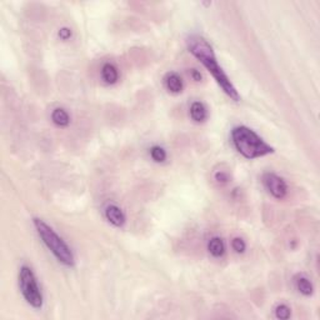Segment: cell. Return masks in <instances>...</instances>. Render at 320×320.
Wrapping results in <instances>:
<instances>
[{
    "label": "cell",
    "mask_w": 320,
    "mask_h": 320,
    "mask_svg": "<svg viewBox=\"0 0 320 320\" xmlns=\"http://www.w3.org/2000/svg\"><path fill=\"white\" fill-rule=\"evenodd\" d=\"M104 215L105 219L112 225L117 226V228H123L126 223V215L123 212V209L117 204H108L104 209Z\"/></svg>",
    "instance_id": "cell-6"
},
{
    "label": "cell",
    "mask_w": 320,
    "mask_h": 320,
    "mask_svg": "<svg viewBox=\"0 0 320 320\" xmlns=\"http://www.w3.org/2000/svg\"><path fill=\"white\" fill-rule=\"evenodd\" d=\"M51 122L59 128H65L70 124V117L65 109L56 108L51 113Z\"/></svg>",
    "instance_id": "cell-11"
},
{
    "label": "cell",
    "mask_w": 320,
    "mask_h": 320,
    "mask_svg": "<svg viewBox=\"0 0 320 320\" xmlns=\"http://www.w3.org/2000/svg\"><path fill=\"white\" fill-rule=\"evenodd\" d=\"M231 248H233V250L235 251V253L243 254L246 250V243L239 237L234 238V239L231 240Z\"/></svg>",
    "instance_id": "cell-15"
},
{
    "label": "cell",
    "mask_w": 320,
    "mask_h": 320,
    "mask_svg": "<svg viewBox=\"0 0 320 320\" xmlns=\"http://www.w3.org/2000/svg\"><path fill=\"white\" fill-rule=\"evenodd\" d=\"M190 117L195 123H203L208 118V110L206 106L201 101H194L190 105Z\"/></svg>",
    "instance_id": "cell-8"
},
{
    "label": "cell",
    "mask_w": 320,
    "mask_h": 320,
    "mask_svg": "<svg viewBox=\"0 0 320 320\" xmlns=\"http://www.w3.org/2000/svg\"><path fill=\"white\" fill-rule=\"evenodd\" d=\"M101 79L104 80V83L106 84H115L119 79V72H118L117 67L114 64L106 63L101 68Z\"/></svg>",
    "instance_id": "cell-9"
},
{
    "label": "cell",
    "mask_w": 320,
    "mask_h": 320,
    "mask_svg": "<svg viewBox=\"0 0 320 320\" xmlns=\"http://www.w3.org/2000/svg\"><path fill=\"white\" fill-rule=\"evenodd\" d=\"M295 287H296L298 292L300 293V294H303L304 296H310V295L314 293V287H313L312 281L304 275H300L296 278V280H295Z\"/></svg>",
    "instance_id": "cell-12"
},
{
    "label": "cell",
    "mask_w": 320,
    "mask_h": 320,
    "mask_svg": "<svg viewBox=\"0 0 320 320\" xmlns=\"http://www.w3.org/2000/svg\"><path fill=\"white\" fill-rule=\"evenodd\" d=\"M292 315V310L287 304H279L275 308V317L278 319H289Z\"/></svg>",
    "instance_id": "cell-14"
},
{
    "label": "cell",
    "mask_w": 320,
    "mask_h": 320,
    "mask_svg": "<svg viewBox=\"0 0 320 320\" xmlns=\"http://www.w3.org/2000/svg\"><path fill=\"white\" fill-rule=\"evenodd\" d=\"M190 75H192V78L194 79L195 81H200L201 78H203V76H201V74H200V72H199V70H197V69H193L192 72H190Z\"/></svg>",
    "instance_id": "cell-18"
},
{
    "label": "cell",
    "mask_w": 320,
    "mask_h": 320,
    "mask_svg": "<svg viewBox=\"0 0 320 320\" xmlns=\"http://www.w3.org/2000/svg\"><path fill=\"white\" fill-rule=\"evenodd\" d=\"M263 184L265 189L269 192V194L273 198L281 200L288 195V184L281 176L276 175L274 173H265L263 175Z\"/></svg>",
    "instance_id": "cell-5"
},
{
    "label": "cell",
    "mask_w": 320,
    "mask_h": 320,
    "mask_svg": "<svg viewBox=\"0 0 320 320\" xmlns=\"http://www.w3.org/2000/svg\"><path fill=\"white\" fill-rule=\"evenodd\" d=\"M187 47L189 53L200 61L204 68L210 73V75L214 78L218 85L222 88V90L230 98L231 100L239 101V92L237 90L235 85L231 83L230 78L226 75L223 68L220 67L214 49L212 45L209 44L208 40L200 35H190L187 38Z\"/></svg>",
    "instance_id": "cell-1"
},
{
    "label": "cell",
    "mask_w": 320,
    "mask_h": 320,
    "mask_svg": "<svg viewBox=\"0 0 320 320\" xmlns=\"http://www.w3.org/2000/svg\"><path fill=\"white\" fill-rule=\"evenodd\" d=\"M208 250L214 258H222L225 254V244L219 237H213L208 243Z\"/></svg>",
    "instance_id": "cell-10"
},
{
    "label": "cell",
    "mask_w": 320,
    "mask_h": 320,
    "mask_svg": "<svg viewBox=\"0 0 320 320\" xmlns=\"http://www.w3.org/2000/svg\"><path fill=\"white\" fill-rule=\"evenodd\" d=\"M33 224L36 233L42 239L43 244L55 256V259L67 268L74 267L75 265V255L73 253L72 248L67 244V242L43 219L34 218Z\"/></svg>",
    "instance_id": "cell-3"
},
{
    "label": "cell",
    "mask_w": 320,
    "mask_h": 320,
    "mask_svg": "<svg viewBox=\"0 0 320 320\" xmlns=\"http://www.w3.org/2000/svg\"><path fill=\"white\" fill-rule=\"evenodd\" d=\"M18 280H19L20 293L26 303L34 309H42L44 305V295L33 269L29 265L20 267Z\"/></svg>",
    "instance_id": "cell-4"
},
{
    "label": "cell",
    "mask_w": 320,
    "mask_h": 320,
    "mask_svg": "<svg viewBox=\"0 0 320 320\" xmlns=\"http://www.w3.org/2000/svg\"><path fill=\"white\" fill-rule=\"evenodd\" d=\"M164 85L168 92H170L172 94H179L183 92L184 81L181 76L176 73H168L167 76L164 78Z\"/></svg>",
    "instance_id": "cell-7"
},
{
    "label": "cell",
    "mask_w": 320,
    "mask_h": 320,
    "mask_svg": "<svg viewBox=\"0 0 320 320\" xmlns=\"http://www.w3.org/2000/svg\"><path fill=\"white\" fill-rule=\"evenodd\" d=\"M58 35L61 40H69L72 38V30L69 28H61L59 29Z\"/></svg>",
    "instance_id": "cell-17"
},
{
    "label": "cell",
    "mask_w": 320,
    "mask_h": 320,
    "mask_svg": "<svg viewBox=\"0 0 320 320\" xmlns=\"http://www.w3.org/2000/svg\"><path fill=\"white\" fill-rule=\"evenodd\" d=\"M231 142L238 153L249 160L274 153L273 147H270L255 131L245 125L235 126L231 130Z\"/></svg>",
    "instance_id": "cell-2"
},
{
    "label": "cell",
    "mask_w": 320,
    "mask_h": 320,
    "mask_svg": "<svg viewBox=\"0 0 320 320\" xmlns=\"http://www.w3.org/2000/svg\"><path fill=\"white\" fill-rule=\"evenodd\" d=\"M150 156L155 163H164L167 160V150L160 145H154L150 148Z\"/></svg>",
    "instance_id": "cell-13"
},
{
    "label": "cell",
    "mask_w": 320,
    "mask_h": 320,
    "mask_svg": "<svg viewBox=\"0 0 320 320\" xmlns=\"http://www.w3.org/2000/svg\"><path fill=\"white\" fill-rule=\"evenodd\" d=\"M214 180L217 181L219 185H226L230 179H229V174L226 173V172H224V170H218V172L214 173Z\"/></svg>",
    "instance_id": "cell-16"
}]
</instances>
